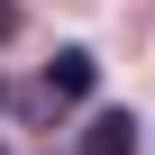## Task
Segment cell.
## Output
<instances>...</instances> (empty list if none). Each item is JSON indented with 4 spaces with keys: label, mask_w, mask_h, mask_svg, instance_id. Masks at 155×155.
<instances>
[{
    "label": "cell",
    "mask_w": 155,
    "mask_h": 155,
    "mask_svg": "<svg viewBox=\"0 0 155 155\" xmlns=\"http://www.w3.org/2000/svg\"><path fill=\"white\" fill-rule=\"evenodd\" d=\"M0 155H9V146H0Z\"/></svg>",
    "instance_id": "4"
},
{
    "label": "cell",
    "mask_w": 155,
    "mask_h": 155,
    "mask_svg": "<svg viewBox=\"0 0 155 155\" xmlns=\"http://www.w3.org/2000/svg\"><path fill=\"white\" fill-rule=\"evenodd\" d=\"M9 28H18V9H9V0H0V37H9Z\"/></svg>",
    "instance_id": "3"
},
{
    "label": "cell",
    "mask_w": 155,
    "mask_h": 155,
    "mask_svg": "<svg viewBox=\"0 0 155 155\" xmlns=\"http://www.w3.org/2000/svg\"><path fill=\"white\" fill-rule=\"evenodd\" d=\"M91 82H101V64H91V46H64V55L46 64V101H91Z\"/></svg>",
    "instance_id": "1"
},
{
    "label": "cell",
    "mask_w": 155,
    "mask_h": 155,
    "mask_svg": "<svg viewBox=\"0 0 155 155\" xmlns=\"http://www.w3.org/2000/svg\"><path fill=\"white\" fill-rule=\"evenodd\" d=\"M82 155H137V119H128V110H101V119L82 128Z\"/></svg>",
    "instance_id": "2"
}]
</instances>
